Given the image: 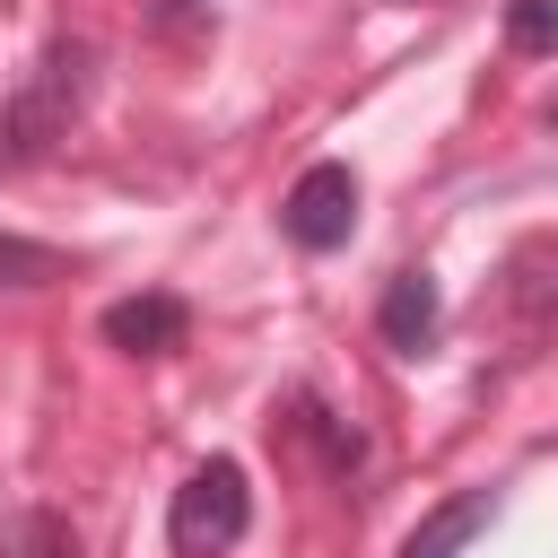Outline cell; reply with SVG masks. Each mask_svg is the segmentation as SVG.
Segmentation results:
<instances>
[{
	"mask_svg": "<svg viewBox=\"0 0 558 558\" xmlns=\"http://www.w3.org/2000/svg\"><path fill=\"white\" fill-rule=\"evenodd\" d=\"M87 96H96V44H87V35H52V44L35 52V70H26V78L9 87V105H0L9 157H17V166L52 157V148L70 140V122L87 113Z\"/></svg>",
	"mask_w": 558,
	"mask_h": 558,
	"instance_id": "1",
	"label": "cell"
},
{
	"mask_svg": "<svg viewBox=\"0 0 558 558\" xmlns=\"http://www.w3.org/2000/svg\"><path fill=\"white\" fill-rule=\"evenodd\" d=\"M244 532H253V480H244L235 453H209V462L174 488L166 541H174V558H227Z\"/></svg>",
	"mask_w": 558,
	"mask_h": 558,
	"instance_id": "2",
	"label": "cell"
},
{
	"mask_svg": "<svg viewBox=\"0 0 558 558\" xmlns=\"http://www.w3.org/2000/svg\"><path fill=\"white\" fill-rule=\"evenodd\" d=\"M349 227H357V174H349L340 157H314V166L288 183V201H279V235H288L296 253H340Z\"/></svg>",
	"mask_w": 558,
	"mask_h": 558,
	"instance_id": "3",
	"label": "cell"
},
{
	"mask_svg": "<svg viewBox=\"0 0 558 558\" xmlns=\"http://www.w3.org/2000/svg\"><path fill=\"white\" fill-rule=\"evenodd\" d=\"M96 331H105L122 357H174V349L192 340V305H183L174 288H140V296H113Z\"/></svg>",
	"mask_w": 558,
	"mask_h": 558,
	"instance_id": "4",
	"label": "cell"
},
{
	"mask_svg": "<svg viewBox=\"0 0 558 558\" xmlns=\"http://www.w3.org/2000/svg\"><path fill=\"white\" fill-rule=\"evenodd\" d=\"M375 331H384L392 357H427L436 331H445V288H436V270H392V279H384V305H375Z\"/></svg>",
	"mask_w": 558,
	"mask_h": 558,
	"instance_id": "5",
	"label": "cell"
},
{
	"mask_svg": "<svg viewBox=\"0 0 558 558\" xmlns=\"http://www.w3.org/2000/svg\"><path fill=\"white\" fill-rule=\"evenodd\" d=\"M488 523H497V488H453L445 506L418 514V532L401 541V558H462Z\"/></svg>",
	"mask_w": 558,
	"mask_h": 558,
	"instance_id": "6",
	"label": "cell"
},
{
	"mask_svg": "<svg viewBox=\"0 0 558 558\" xmlns=\"http://www.w3.org/2000/svg\"><path fill=\"white\" fill-rule=\"evenodd\" d=\"M506 305L523 314V331H549V323H558V235L514 244V262H506Z\"/></svg>",
	"mask_w": 558,
	"mask_h": 558,
	"instance_id": "7",
	"label": "cell"
},
{
	"mask_svg": "<svg viewBox=\"0 0 558 558\" xmlns=\"http://www.w3.org/2000/svg\"><path fill=\"white\" fill-rule=\"evenodd\" d=\"M0 558H78V523L52 506H9L0 514Z\"/></svg>",
	"mask_w": 558,
	"mask_h": 558,
	"instance_id": "8",
	"label": "cell"
},
{
	"mask_svg": "<svg viewBox=\"0 0 558 558\" xmlns=\"http://www.w3.org/2000/svg\"><path fill=\"white\" fill-rule=\"evenodd\" d=\"M288 427H296V436H314V445H323V462H331L340 480H349V471L366 462V445H357V427H340V418H331V410H323L314 392H288Z\"/></svg>",
	"mask_w": 558,
	"mask_h": 558,
	"instance_id": "9",
	"label": "cell"
},
{
	"mask_svg": "<svg viewBox=\"0 0 558 558\" xmlns=\"http://www.w3.org/2000/svg\"><path fill=\"white\" fill-rule=\"evenodd\" d=\"M52 279H70V253L35 235H0V288H52Z\"/></svg>",
	"mask_w": 558,
	"mask_h": 558,
	"instance_id": "10",
	"label": "cell"
},
{
	"mask_svg": "<svg viewBox=\"0 0 558 558\" xmlns=\"http://www.w3.org/2000/svg\"><path fill=\"white\" fill-rule=\"evenodd\" d=\"M506 44L514 52H558V0H506Z\"/></svg>",
	"mask_w": 558,
	"mask_h": 558,
	"instance_id": "11",
	"label": "cell"
},
{
	"mask_svg": "<svg viewBox=\"0 0 558 558\" xmlns=\"http://www.w3.org/2000/svg\"><path fill=\"white\" fill-rule=\"evenodd\" d=\"M209 26V0H148V35H166V44H192Z\"/></svg>",
	"mask_w": 558,
	"mask_h": 558,
	"instance_id": "12",
	"label": "cell"
},
{
	"mask_svg": "<svg viewBox=\"0 0 558 558\" xmlns=\"http://www.w3.org/2000/svg\"><path fill=\"white\" fill-rule=\"evenodd\" d=\"M0 174H17V157H9V131H0Z\"/></svg>",
	"mask_w": 558,
	"mask_h": 558,
	"instance_id": "13",
	"label": "cell"
}]
</instances>
